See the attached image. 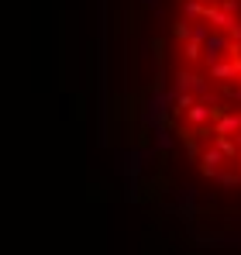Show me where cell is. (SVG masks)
Segmentation results:
<instances>
[{
    "label": "cell",
    "mask_w": 241,
    "mask_h": 255,
    "mask_svg": "<svg viewBox=\"0 0 241 255\" xmlns=\"http://www.w3.org/2000/svg\"><path fill=\"white\" fill-rule=\"evenodd\" d=\"M186 14L190 17H203V3L200 0H186Z\"/></svg>",
    "instance_id": "obj_1"
},
{
    "label": "cell",
    "mask_w": 241,
    "mask_h": 255,
    "mask_svg": "<svg viewBox=\"0 0 241 255\" xmlns=\"http://www.w3.org/2000/svg\"><path fill=\"white\" fill-rule=\"evenodd\" d=\"M238 155H241V152H238Z\"/></svg>",
    "instance_id": "obj_2"
}]
</instances>
